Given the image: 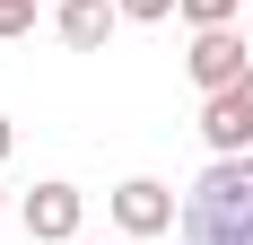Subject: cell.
<instances>
[{
    "label": "cell",
    "mask_w": 253,
    "mask_h": 245,
    "mask_svg": "<svg viewBox=\"0 0 253 245\" xmlns=\"http://www.w3.org/2000/svg\"><path fill=\"white\" fill-rule=\"evenodd\" d=\"M18 219H26L35 245H70L79 219H87V193H79V184H35V193L18 201Z\"/></svg>",
    "instance_id": "cell-3"
},
{
    "label": "cell",
    "mask_w": 253,
    "mask_h": 245,
    "mask_svg": "<svg viewBox=\"0 0 253 245\" xmlns=\"http://www.w3.org/2000/svg\"><path fill=\"white\" fill-rule=\"evenodd\" d=\"M26 26H35V0H0V44H18Z\"/></svg>",
    "instance_id": "cell-8"
},
{
    "label": "cell",
    "mask_w": 253,
    "mask_h": 245,
    "mask_svg": "<svg viewBox=\"0 0 253 245\" xmlns=\"http://www.w3.org/2000/svg\"><path fill=\"white\" fill-rule=\"evenodd\" d=\"M9 140H18V131H9V114H0V158H9Z\"/></svg>",
    "instance_id": "cell-10"
},
{
    "label": "cell",
    "mask_w": 253,
    "mask_h": 245,
    "mask_svg": "<svg viewBox=\"0 0 253 245\" xmlns=\"http://www.w3.org/2000/svg\"><path fill=\"white\" fill-rule=\"evenodd\" d=\"M183 0H123V18H140V26H157V18H175Z\"/></svg>",
    "instance_id": "cell-9"
},
{
    "label": "cell",
    "mask_w": 253,
    "mask_h": 245,
    "mask_svg": "<svg viewBox=\"0 0 253 245\" xmlns=\"http://www.w3.org/2000/svg\"><path fill=\"white\" fill-rule=\"evenodd\" d=\"M236 9H245V0H183L175 18H192V35H201V26H236Z\"/></svg>",
    "instance_id": "cell-7"
},
{
    "label": "cell",
    "mask_w": 253,
    "mask_h": 245,
    "mask_svg": "<svg viewBox=\"0 0 253 245\" xmlns=\"http://www.w3.org/2000/svg\"><path fill=\"white\" fill-rule=\"evenodd\" d=\"M52 26L70 53H105V35L123 26V0H52Z\"/></svg>",
    "instance_id": "cell-6"
},
{
    "label": "cell",
    "mask_w": 253,
    "mask_h": 245,
    "mask_svg": "<svg viewBox=\"0 0 253 245\" xmlns=\"http://www.w3.org/2000/svg\"><path fill=\"white\" fill-rule=\"evenodd\" d=\"M183 237L192 245H253V149L201 167V184L183 193Z\"/></svg>",
    "instance_id": "cell-1"
},
{
    "label": "cell",
    "mask_w": 253,
    "mask_h": 245,
    "mask_svg": "<svg viewBox=\"0 0 253 245\" xmlns=\"http://www.w3.org/2000/svg\"><path fill=\"white\" fill-rule=\"evenodd\" d=\"M70 245H96V237H70Z\"/></svg>",
    "instance_id": "cell-11"
},
{
    "label": "cell",
    "mask_w": 253,
    "mask_h": 245,
    "mask_svg": "<svg viewBox=\"0 0 253 245\" xmlns=\"http://www.w3.org/2000/svg\"><path fill=\"white\" fill-rule=\"evenodd\" d=\"M201 131H210V149H218V158H245V149H253V70L201 105Z\"/></svg>",
    "instance_id": "cell-4"
},
{
    "label": "cell",
    "mask_w": 253,
    "mask_h": 245,
    "mask_svg": "<svg viewBox=\"0 0 253 245\" xmlns=\"http://www.w3.org/2000/svg\"><path fill=\"white\" fill-rule=\"evenodd\" d=\"M0 210H9V201H0Z\"/></svg>",
    "instance_id": "cell-12"
},
{
    "label": "cell",
    "mask_w": 253,
    "mask_h": 245,
    "mask_svg": "<svg viewBox=\"0 0 253 245\" xmlns=\"http://www.w3.org/2000/svg\"><path fill=\"white\" fill-rule=\"evenodd\" d=\"M183 70H192V88H201V97H218V88H236V79L253 70V53H245V35H236V26H201V35H192V53H183Z\"/></svg>",
    "instance_id": "cell-2"
},
{
    "label": "cell",
    "mask_w": 253,
    "mask_h": 245,
    "mask_svg": "<svg viewBox=\"0 0 253 245\" xmlns=\"http://www.w3.org/2000/svg\"><path fill=\"white\" fill-rule=\"evenodd\" d=\"M114 228H123V237H166V228H175V193H166L157 175L114 184Z\"/></svg>",
    "instance_id": "cell-5"
}]
</instances>
